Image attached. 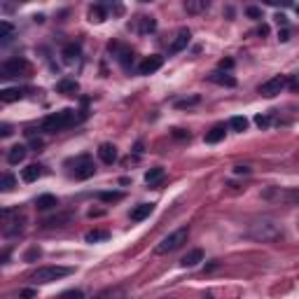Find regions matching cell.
Here are the masks:
<instances>
[{"label":"cell","mask_w":299,"mask_h":299,"mask_svg":"<svg viewBox=\"0 0 299 299\" xmlns=\"http://www.w3.org/2000/svg\"><path fill=\"white\" fill-rule=\"evenodd\" d=\"M229 126L234 131H238V133H243V131L248 129V119L246 117H232L229 119Z\"/></svg>","instance_id":"cell-30"},{"label":"cell","mask_w":299,"mask_h":299,"mask_svg":"<svg viewBox=\"0 0 299 299\" xmlns=\"http://www.w3.org/2000/svg\"><path fill=\"white\" fill-rule=\"evenodd\" d=\"M287 87H290L292 91H299V73H297V75H292V78L287 79Z\"/></svg>","instance_id":"cell-37"},{"label":"cell","mask_w":299,"mask_h":299,"mask_svg":"<svg viewBox=\"0 0 299 299\" xmlns=\"http://www.w3.org/2000/svg\"><path fill=\"white\" fill-rule=\"evenodd\" d=\"M208 79H210V82H215V84H220V87H236V78L227 75V73H222V70H215V73H210Z\"/></svg>","instance_id":"cell-13"},{"label":"cell","mask_w":299,"mask_h":299,"mask_svg":"<svg viewBox=\"0 0 299 299\" xmlns=\"http://www.w3.org/2000/svg\"><path fill=\"white\" fill-rule=\"evenodd\" d=\"M63 222H70V215H59V218H52V220L45 222V227H63Z\"/></svg>","instance_id":"cell-31"},{"label":"cell","mask_w":299,"mask_h":299,"mask_svg":"<svg viewBox=\"0 0 299 299\" xmlns=\"http://www.w3.org/2000/svg\"><path fill=\"white\" fill-rule=\"evenodd\" d=\"M78 56H79V45H68V47L63 49V59L68 61V63H73Z\"/></svg>","instance_id":"cell-29"},{"label":"cell","mask_w":299,"mask_h":299,"mask_svg":"<svg viewBox=\"0 0 299 299\" xmlns=\"http://www.w3.org/2000/svg\"><path fill=\"white\" fill-rule=\"evenodd\" d=\"M224 124H218V126H213L210 131H206V143H220L224 141Z\"/></svg>","instance_id":"cell-19"},{"label":"cell","mask_w":299,"mask_h":299,"mask_svg":"<svg viewBox=\"0 0 299 299\" xmlns=\"http://www.w3.org/2000/svg\"><path fill=\"white\" fill-rule=\"evenodd\" d=\"M255 124H257L260 129H269V126H271V117H269V115H257V117H255Z\"/></svg>","instance_id":"cell-33"},{"label":"cell","mask_w":299,"mask_h":299,"mask_svg":"<svg viewBox=\"0 0 299 299\" xmlns=\"http://www.w3.org/2000/svg\"><path fill=\"white\" fill-rule=\"evenodd\" d=\"M157 21L152 16H141V33H155Z\"/></svg>","instance_id":"cell-26"},{"label":"cell","mask_w":299,"mask_h":299,"mask_svg":"<svg viewBox=\"0 0 299 299\" xmlns=\"http://www.w3.org/2000/svg\"><path fill=\"white\" fill-rule=\"evenodd\" d=\"M234 173H236V175H248V173H250V169H248V166H236Z\"/></svg>","instance_id":"cell-44"},{"label":"cell","mask_w":299,"mask_h":299,"mask_svg":"<svg viewBox=\"0 0 299 299\" xmlns=\"http://www.w3.org/2000/svg\"><path fill=\"white\" fill-rule=\"evenodd\" d=\"M42 173H45V171H42L40 164H31V166H26V169L21 171V178H24V182H35Z\"/></svg>","instance_id":"cell-15"},{"label":"cell","mask_w":299,"mask_h":299,"mask_svg":"<svg viewBox=\"0 0 299 299\" xmlns=\"http://www.w3.org/2000/svg\"><path fill=\"white\" fill-rule=\"evenodd\" d=\"M161 65H164V59H161V56H157V54H152V56H147V59H143V61H141V65H138V73H141V75H152V73H157Z\"/></svg>","instance_id":"cell-9"},{"label":"cell","mask_w":299,"mask_h":299,"mask_svg":"<svg viewBox=\"0 0 299 299\" xmlns=\"http://www.w3.org/2000/svg\"><path fill=\"white\" fill-rule=\"evenodd\" d=\"M94 171L96 169H94V164H91V159L87 155L75 159V171H73V175H75L78 180H87V178H91Z\"/></svg>","instance_id":"cell-7"},{"label":"cell","mask_w":299,"mask_h":299,"mask_svg":"<svg viewBox=\"0 0 299 299\" xmlns=\"http://www.w3.org/2000/svg\"><path fill=\"white\" fill-rule=\"evenodd\" d=\"M78 89L79 87H78L75 79H61V82L56 84V91H59V94H65V96H75Z\"/></svg>","instance_id":"cell-18"},{"label":"cell","mask_w":299,"mask_h":299,"mask_svg":"<svg viewBox=\"0 0 299 299\" xmlns=\"http://www.w3.org/2000/svg\"><path fill=\"white\" fill-rule=\"evenodd\" d=\"M56 206H59V199L54 194H42L35 199V208L38 210H52V208H56Z\"/></svg>","instance_id":"cell-14"},{"label":"cell","mask_w":299,"mask_h":299,"mask_svg":"<svg viewBox=\"0 0 299 299\" xmlns=\"http://www.w3.org/2000/svg\"><path fill=\"white\" fill-rule=\"evenodd\" d=\"M287 87V78L285 75H276V78L267 79L264 84H260V94L262 96H267V98H273V96H278L281 91Z\"/></svg>","instance_id":"cell-6"},{"label":"cell","mask_w":299,"mask_h":299,"mask_svg":"<svg viewBox=\"0 0 299 299\" xmlns=\"http://www.w3.org/2000/svg\"><path fill=\"white\" fill-rule=\"evenodd\" d=\"M28 61L26 59H10V61H5V63L0 65V73H2V78H19V75H24L28 73Z\"/></svg>","instance_id":"cell-5"},{"label":"cell","mask_w":299,"mask_h":299,"mask_svg":"<svg viewBox=\"0 0 299 299\" xmlns=\"http://www.w3.org/2000/svg\"><path fill=\"white\" fill-rule=\"evenodd\" d=\"M276 21H278V26L287 28V16H285V14H278V16H276Z\"/></svg>","instance_id":"cell-43"},{"label":"cell","mask_w":299,"mask_h":299,"mask_svg":"<svg viewBox=\"0 0 299 299\" xmlns=\"http://www.w3.org/2000/svg\"><path fill=\"white\" fill-rule=\"evenodd\" d=\"M267 33H269V26H264V24H262V26H260V35H267Z\"/></svg>","instance_id":"cell-45"},{"label":"cell","mask_w":299,"mask_h":299,"mask_svg":"<svg viewBox=\"0 0 299 299\" xmlns=\"http://www.w3.org/2000/svg\"><path fill=\"white\" fill-rule=\"evenodd\" d=\"M40 255H42V250H40V248H31V250L26 252V262L35 260V257H40Z\"/></svg>","instance_id":"cell-38"},{"label":"cell","mask_w":299,"mask_h":299,"mask_svg":"<svg viewBox=\"0 0 299 299\" xmlns=\"http://www.w3.org/2000/svg\"><path fill=\"white\" fill-rule=\"evenodd\" d=\"M98 159H101L103 164H115V159H117V147L110 143H103L98 147Z\"/></svg>","instance_id":"cell-10"},{"label":"cell","mask_w":299,"mask_h":299,"mask_svg":"<svg viewBox=\"0 0 299 299\" xmlns=\"http://www.w3.org/2000/svg\"><path fill=\"white\" fill-rule=\"evenodd\" d=\"M70 273H73L70 267H40L38 271H33L31 281L38 283V285H47V283H54V281H61Z\"/></svg>","instance_id":"cell-3"},{"label":"cell","mask_w":299,"mask_h":299,"mask_svg":"<svg viewBox=\"0 0 299 299\" xmlns=\"http://www.w3.org/2000/svg\"><path fill=\"white\" fill-rule=\"evenodd\" d=\"M96 299H124V292L122 290H108L103 295H98Z\"/></svg>","instance_id":"cell-32"},{"label":"cell","mask_w":299,"mask_h":299,"mask_svg":"<svg viewBox=\"0 0 299 299\" xmlns=\"http://www.w3.org/2000/svg\"><path fill=\"white\" fill-rule=\"evenodd\" d=\"M89 21L91 24H101V21H105V10L101 7V5H94L89 10Z\"/></svg>","instance_id":"cell-24"},{"label":"cell","mask_w":299,"mask_h":299,"mask_svg":"<svg viewBox=\"0 0 299 299\" xmlns=\"http://www.w3.org/2000/svg\"><path fill=\"white\" fill-rule=\"evenodd\" d=\"M59 299H84V292H82V290H68V292H63Z\"/></svg>","instance_id":"cell-34"},{"label":"cell","mask_w":299,"mask_h":299,"mask_svg":"<svg viewBox=\"0 0 299 299\" xmlns=\"http://www.w3.org/2000/svg\"><path fill=\"white\" fill-rule=\"evenodd\" d=\"M164 299H175V297H164Z\"/></svg>","instance_id":"cell-46"},{"label":"cell","mask_w":299,"mask_h":299,"mask_svg":"<svg viewBox=\"0 0 299 299\" xmlns=\"http://www.w3.org/2000/svg\"><path fill=\"white\" fill-rule=\"evenodd\" d=\"M73 124H75V110L65 108V110H59V112L47 115V117L42 119L40 122V131H45V133H59V131L68 129Z\"/></svg>","instance_id":"cell-2"},{"label":"cell","mask_w":299,"mask_h":299,"mask_svg":"<svg viewBox=\"0 0 299 299\" xmlns=\"http://www.w3.org/2000/svg\"><path fill=\"white\" fill-rule=\"evenodd\" d=\"M35 297H38L35 290H21V292H19V299H35Z\"/></svg>","instance_id":"cell-39"},{"label":"cell","mask_w":299,"mask_h":299,"mask_svg":"<svg viewBox=\"0 0 299 299\" xmlns=\"http://www.w3.org/2000/svg\"><path fill=\"white\" fill-rule=\"evenodd\" d=\"M208 7H210L208 0H187L185 2V10L189 14H201V12H206Z\"/></svg>","instance_id":"cell-17"},{"label":"cell","mask_w":299,"mask_h":299,"mask_svg":"<svg viewBox=\"0 0 299 299\" xmlns=\"http://www.w3.org/2000/svg\"><path fill=\"white\" fill-rule=\"evenodd\" d=\"M105 238H110V232L108 229H91L84 234V241L87 243H98V241H105Z\"/></svg>","instance_id":"cell-20"},{"label":"cell","mask_w":299,"mask_h":299,"mask_svg":"<svg viewBox=\"0 0 299 299\" xmlns=\"http://www.w3.org/2000/svg\"><path fill=\"white\" fill-rule=\"evenodd\" d=\"M161 178H164V169H161V166H155V169H150L145 173V182H147V185H157Z\"/></svg>","instance_id":"cell-22"},{"label":"cell","mask_w":299,"mask_h":299,"mask_svg":"<svg viewBox=\"0 0 299 299\" xmlns=\"http://www.w3.org/2000/svg\"><path fill=\"white\" fill-rule=\"evenodd\" d=\"M220 68H222V70H232V68H234V59H222Z\"/></svg>","instance_id":"cell-40"},{"label":"cell","mask_w":299,"mask_h":299,"mask_svg":"<svg viewBox=\"0 0 299 299\" xmlns=\"http://www.w3.org/2000/svg\"><path fill=\"white\" fill-rule=\"evenodd\" d=\"M248 236L255 241H262V243H273V241L283 238V227L271 218H262L248 227Z\"/></svg>","instance_id":"cell-1"},{"label":"cell","mask_w":299,"mask_h":299,"mask_svg":"<svg viewBox=\"0 0 299 299\" xmlns=\"http://www.w3.org/2000/svg\"><path fill=\"white\" fill-rule=\"evenodd\" d=\"M189 38H192V33L187 31V28H180L175 35H173V40H171V45H169V54H178L182 52L187 45H189Z\"/></svg>","instance_id":"cell-8"},{"label":"cell","mask_w":299,"mask_h":299,"mask_svg":"<svg viewBox=\"0 0 299 299\" xmlns=\"http://www.w3.org/2000/svg\"><path fill=\"white\" fill-rule=\"evenodd\" d=\"M199 262H204V250H201V248H194V250H189V252L182 257L180 264L185 267V269H192V267H196Z\"/></svg>","instance_id":"cell-11"},{"label":"cell","mask_w":299,"mask_h":299,"mask_svg":"<svg viewBox=\"0 0 299 299\" xmlns=\"http://www.w3.org/2000/svg\"><path fill=\"white\" fill-rule=\"evenodd\" d=\"M199 103V96H192V98H185V101H178V108H189V105H196Z\"/></svg>","instance_id":"cell-36"},{"label":"cell","mask_w":299,"mask_h":299,"mask_svg":"<svg viewBox=\"0 0 299 299\" xmlns=\"http://www.w3.org/2000/svg\"><path fill=\"white\" fill-rule=\"evenodd\" d=\"M152 210H155V204H141V206H136V208L131 210V222H141L145 218H150Z\"/></svg>","instance_id":"cell-12"},{"label":"cell","mask_w":299,"mask_h":299,"mask_svg":"<svg viewBox=\"0 0 299 299\" xmlns=\"http://www.w3.org/2000/svg\"><path fill=\"white\" fill-rule=\"evenodd\" d=\"M206 299H213V297H210V295H208V297H206Z\"/></svg>","instance_id":"cell-47"},{"label":"cell","mask_w":299,"mask_h":299,"mask_svg":"<svg viewBox=\"0 0 299 299\" xmlns=\"http://www.w3.org/2000/svg\"><path fill=\"white\" fill-rule=\"evenodd\" d=\"M26 152H28V150H26V147H24V145H14L12 150L7 152V161L16 166V164H21V161L26 159Z\"/></svg>","instance_id":"cell-16"},{"label":"cell","mask_w":299,"mask_h":299,"mask_svg":"<svg viewBox=\"0 0 299 299\" xmlns=\"http://www.w3.org/2000/svg\"><path fill=\"white\" fill-rule=\"evenodd\" d=\"M0 136H2V138L12 136V126H10V124H2V126H0Z\"/></svg>","instance_id":"cell-41"},{"label":"cell","mask_w":299,"mask_h":299,"mask_svg":"<svg viewBox=\"0 0 299 299\" xmlns=\"http://www.w3.org/2000/svg\"><path fill=\"white\" fill-rule=\"evenodd\" d=\"M12 33H14V26L10 24V21H0V40H2V45L10 42Z\"/></svg>","instance_id":"cell-25"},{"label":"cell","mask_w":299,"mask_h":299,"mask_svg":"<svg viewBox=\"0 0 299 299\" xmlns=\"http://www.w3.org/2000/svg\"><path fill=\"white\" fill-rule=\"evenodd\" d=\"M278 40H281V42H287V40H290V28H283V31H278Z\"/></svg>","instance_id":"cell-42"},{"label":"cell","mask_w":299,"mask_h":299,"mask_svg":"<svg viewBox=\"0 0 299 299\" xmlns=\"http://www.w3.org/2000/svg\"><path fill=\"white\" fill-rule=\"evenodd\" d=\"M98 199H101L103 204H115V201H122L124 194H122V192H101Z\"/></svg>","instance_id":"cell-28"},{"label":"cell","mask_w":299,"mask_h":299,"mask_svg":"<svg viewBox=\"0 0 299 299\" xmlns=\"http://www.w3.org/2000/svg\"><path fill=\"white\" fill-rule=\"evenodd\" d=\"M187 236H189V229H187V227L175 229L173 234H169L166 238L159 241V246H157V255H169V252H173V250L182 248V243H187Z\"/></svg>","instance_id":"cell-4"},{"label":"cell","mask_w":299,"mask_h":299,"mask_svg":"<svg viewBox=\"0 0 299 299\" xmlns=\"http://www.w3.org/2000/svg\"><path fill=\"white\" fill-rule=\"evenodd\" d=\"M278 196V199H283V201H292V204H299V189H292V192H267V196Z\"/></svg>","instance_id":"cell-23"},{"label":"cell","mask_w":299,"mask_h":299,"mask_svg":"<svg viewBox=\"0 0 299 299\" xmlns=\"http://www.w3.org/2000/svg\"><path fill=\"white\" fill-rule=\"evenodd\" d=\"M21 96H24L21 89H2L0 91V101H2V103H14V101H19Z\"/></svg>","instance_id":"cell-21"},{"label":"cell","mask_w":299,"mask_h":299,"mask_svg":"<svg viewBox=\"0 0 299 299\" xmlns=\"http://www.w3.org/2000/svg\"><path fill=\"white\" fill-rule=\"evenodd\" d=\"M14 185H16V180H14L12 173H2V180H0V189H2V192H12Z\"/></svg>","instance_id":"cell-27"},{"label":"cell","mask_w":299,"mask_h":299,"mask_svg":"<svg viewBox=\"0 0 299 299\" xmlns=\"http://www.w3.org/2000/svg\"><path fill=\"white\" fill-rule=\"evenodd\" d=\"M246 14L250 16V19H262V10H260V7H255V5L246 7Z\"/></svg>","instance_id":"cell-35"}]
</instances>
